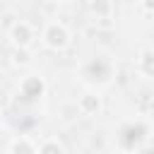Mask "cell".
Masks as SVG:
<instances>
[{"mask_svg":"<svg viewBox=\"0 0 154 154\" xmlns=\"http://www.w3.org/2000/svg\"><path fill=\"white\" fill-rule=\"evenodd\" d=\"M43 41L51 46V48H63L67 43V29L63 24H48V29L43 31Z\"/></svg>","mask_w":154,"mask_h":154,"instance_id":"6da1fadb","label":"cell"},{"mask_svg":"<svg viewBox=\"0 0 154 154\" xmlns=\"http://www.w3.org/2000/svg\"><path fill=\"white\" fill-rule=\"evenodd\" d=\"M29 26L26 24H17L14 29H12V38H14V43H19V46H26L29 43Z\"/></svg>","mask_w":154,"mask_h":154,"instance_id":"7a4b0ae2","label":"cell"},{"mask_svg":"<svg viewBox=\"0 0 154 154\" xmlns=\"http://www.w3.org/2000/svg\"><path fill=\"white\" fill-rule=\"evenodd\" d=\"M12 154H34V147L29 144V140H14L12 142Z\"/></svg>","mask_w":154,"mask_h":154,"instance_id":"3957f363","label":"cell"},{"mask_svg":"<svg viewBox=\"0 0 154 154\" xmlns=\"http://www.w3.org/2000/svg\"><path fill=\"white\" fill-rule=\"evenodd\" d=\"M60 152H63V149H60V144H58V142H53V140H48V142L38 149V154H60Z\"/></svg>","mask_w":154,"mask_h":154,"instance_id":"277c9868","label":"cell"},{"mask_svg":"<svg viewBox=\"0 0 154 154\" xmlns=\"http://www.w3.org/2000/svg\"><path fill=\"white\" fill-rule=\"evenodd\" d=\"M144 65L152 67V77H154V53H152V51H147V53L140 58V67H144Z\"/></svg>","mask_w":154,"mask_h":154,"instance_id":"5b68a950","label":"cell"}]
</instances>
